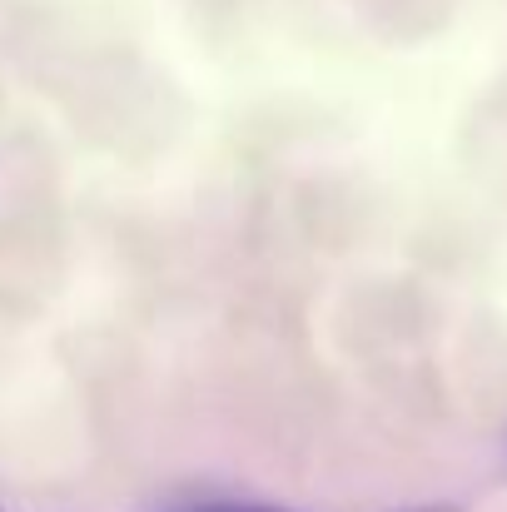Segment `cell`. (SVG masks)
Returning <instances> with one entry per match:
<instances>
[{"label": "cell", "instance_id": "obj_2", "mask_svg": "<svg viewBox=\"0 0 507 512\" xmlns=\"http://www.w3.org/2000/svg\"><path fill=\"white\" fill-rule=\"evenodd\" d=\"M423 512H453V508H423Z\"/></svg>", "mask_w": 507, "mask_h": 512}, {"label": "cell", "instance_id": "obj_1", "mask_svg": "<svg viewBox=\"0 0 507 512\" xmlns=\"http://www.w3.org/2000/svg\"><path fill=\"white\" fill-rule=\"evenodd\" d=\"M194 512H284V508H234V503H214V508H194Z\"/></svg>", "mask_w": 507, "mask_h": 512}]
</instances>
